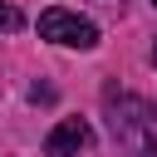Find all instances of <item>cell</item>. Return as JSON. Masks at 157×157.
I'll use <instances>...</instances> for the list:
<instances>
[{
    "label": "cell",
    "instance_id": "6da1fadb",
    "mask_svg": "<svg viewBox=\"0 0 157 157\" xmlns=\"http://www.w3.org/2000/svg\"><path fill=\"white\" fill-rule=\"evenodd\" d=\"M108 108H113V118H108L113 137L132 157H157V103H147V98H108Z\"/></svg>",
    "mask_w": 157,
    "mask_h": 157
},
{
    "label": "cell",
    "instance_id": "7a4b0ae2",
    "mask_svg": "<svg viewBox=\"0 0 157 157\" xmlns=\"http://www.w3.org/2000/svg\"><path fill=\"white\" fill-rule=\"evenodd\" d=\"M39 39L49 44H69V49H93L98 44V25L74 15V10H44L39 15Z\"/></svg>",
    "mask_w": 157,
    "mask_h": 157
},
{
    "label": "cell",
    "instance_id": "3957f363",
    "mask_svg": "<svg viewBox=\"0 0 157 157\" xmlns=\"http://www.w3.org/2000/svg\"><path fill=\"white\" fill-rule=\"evenodd\" d=\"M88 123L83 118H64L49 137H44V157H78V147H88Z\"/></svg>",
    "mask_w": 157,
    "mask_h": 157
},
{
    "label": "cell",
    "instance_id": "277c9868",
    "mask_svg": "<svg viewBox=\"0 0 157 157\" xmlns=\"http://www.w3.org/2000/svg\"><path fill=\"white\" fill-rule=\"evenodd\" d=\"M15 25H20V15H15V10L0 0V29H15Z\"/></svg>",
    "mask_w": 157,
    "mask_h": 157
},
{
    "label": "cell",
    "instance_id": "5b68a950",
    "mask_svg": "<svg viewBox=\"0 0 157 157\" xmlns=\"http://www.w3.org/2000/svg\"><path fill=\"white\" fill-rule=\"evenodd\" d=\"M152 59H157V49H152Z\"/></svg>",
    "mask_w": 157,
    "mask_h": 157
},
{
    "label": "cell",
    "instance_id": "8992f818",
    "mask_svg": "<svg viewBox=\"0 0 157 157\" xmlns=\"http://www.w3.org/2000/svg\"><path fill=\"white\" fill-rule=\"evenodd\" d=\"M152 5H157V0H152Z\"/></svg>",
    "mask_w": 157,
    "mask_h": 157
}]
</instances>
